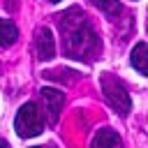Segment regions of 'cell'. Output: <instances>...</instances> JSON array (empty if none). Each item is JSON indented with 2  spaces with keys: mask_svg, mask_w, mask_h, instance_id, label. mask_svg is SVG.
<instances>
[{
  "mask_svg": "<svg viewBox=\"0 0 148 148\" xmlns=\"http://www.w3.org/2000/svg\"><path fill=\"white\" fill-rule=\"evenodd\" d=\"M62 28V44L65 53L76 60H92L99 58V37L88 25L86 16L81 12H69L60 21Z\"/></svg>",
  "mask_w": 148,
  "mask_h": 148,
  "instance_id": "6da1fadb",
  "label": "cell"
},
{
  "mask_svg": "<svg viewBox=\"0 0 148 148\" xmlns=\"http://www.w3.org/2000/svg\"><path fill=\"white\" fill-rule=\"evenodd\" d=\"M14 130H16V134L23 136V139H32V136L42 134L44 120H42V111L37 109V104L28 102V104H23V106L18 109V113H16V118H14Z\"/></svg>",
  "mask_w": 148,
  "mask_h": 148,
  "instance_id": "7a4b0ae2",
  "label": "cell"
},
{
  "mask_svg": "<svg viewBox=\"0 0 148 148\" xmlns=\"http://www.w3.org/2000/svg\"><path fill=\"white\" fill-rule=\"evenodd\" d=\"M99 83H102V92H104L106 102H109L120 116H127L130 109H132V99H130V92L125 90V86H123L116 76H111V74H102Z\"/></svg>",
  "mask_w": 148,
  "mask_h": 148,
  "instance_id": "3957f363",
  "label": "cell"
},
{
  "mask_svg": "<svg viewBox=\"0 0 148 148\" xmlns=\"http://www.w3.org/2000/svg\"><path fill=\"white\" fill-rule=\"evenodd\" d=\"M62 102H65V97H62L60 90H56V88H44V90H42V109H44L46 120H49L51 125L58 123V116H60Z\"/></svg>",
  "mask_w": 148,
  "mask_h": 148,
  "instance_id": "277c9868",
  "label": "cell"
},
{
  "mask_svg": "<svg viewBox=\"0 0 148 148\" xmlns=\"http://www.w3.org/2000/svg\"><path fill=\"white\" fill-rule=\"evenodd\" d=\"M35 51H37V58H39V60H51V58L56 56V39H53V32H51L49 28L37 30Z\"/></svg>",
  "mask_w": 148,
  "mask_h": 148,
  "instance_id": "5b68a950",
  "label": "cell"
},
{
  "mask_svg": "<svg viewBox=\"0 0 148 148\" xmlns=\"http://www.w3.org/2000/svg\"><path fill=\"white\" fill-rule=\"evenodd\" d=\"M90 148H123V141H120V136H118L113 130L104 127V130H99V132L95 134Z\"/></svg>",
  "mask_w": 148,
  "mask_h": 148,
  "instance_id": "8992f818",
  "label": "cell"
},
{
  "mask_svg": "<svg viewBox=\"0 0 148 148\" xmlns=\"http://www.w3.org/2000/svg\"><path fill=\"white\" fill-rule=\"evenodd\" d=\"M132 65L139 74H148V46L146 42H139L134 49H132Z\"/></svg>",
  "mask_w": 148,
  "mask_h": 148,
  "instance_id": "52a82bcc",
  "label": "cell"
},
{
  "mask_svg": "<svg viewBox=\"0 0 148 148\" xmlns=\"http://www.w3.org/2000/svg\"><path fill=\"white\" fill-rule=\"evenodd\" d=\"M18 37V30L12 21L7 18H0V46H12Z\"/></svg>",
  "mask_w": 148,
  "mask_h": 148,
  "instance_id": "ba28073f",
  "label": "cell"
},
{
  "mask_svg": "<svg viewBox=\"0 0 148 148\" xmlns=\"http://www.w3.org/2000/svg\"><path fill=\"white\" fill-rule=\"evenodd\" d=\"M97 9H102V12H106L109 16H116L118 12H120V5H118V0H90Z\"/></svg>",
  "mask_w": 148,
  "mask_h": 148,
  "instance_id": "9c48e42d",
  "label": "cell"
},
{
  "mask_svg": "<svg viewBox=\"0 0 148 148\" xmlns=\"http://www.w3.org/2000/svg\"><path fill=\"white\" fill-rule=\"evenodd\" d=\"M0 148H9V143H7V141H2V139H0Z\"/></svg>",
  "mask_w": 148,
  "mask_h": 148,
  "instance_id": "30bf717a",
  "label": "cell"
},
{
  "mask_svg": "<svg viewBox=\"0 0 148 148\" xmlns=\"http://www.w3.org/2000/svg\"><path fill=\"white\" fill-rule=\"evenodd\" d=\"M35 148H56L53 143H46V146H35Z\"/></svg>",
  "mask_w": 148,
  "mask_h": 148,
  "instance_id": "8fae6325",
  "label": "cell"
},
{
  "mask_svg": "<svg viewBox=\"0 0 148 148\" xmlns=\"http://www.w3.org/2000/svg\"><path fill=\"white\" fill-rule=\"evenodd\" d=\"M49 2H60V0H49Z\"/></svg>",
  "mask_w": 148,
  "mask_h": 148,
  "instance_id": "7c38bea8",
  "label": "cell"
}]
</instances>
